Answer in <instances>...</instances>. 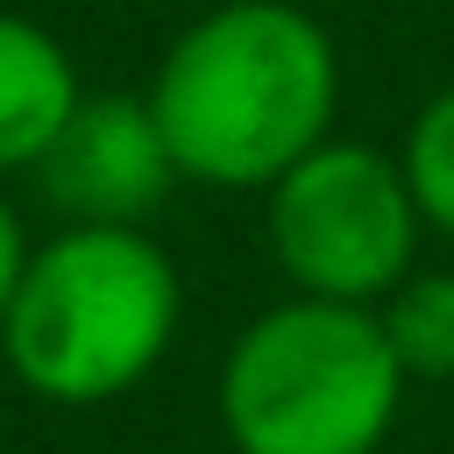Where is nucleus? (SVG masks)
<instances>
[{"mask_svg": "<svg viewBox=\"0 0 454 454\" xmlns=\"http://www.w3.org/2000/svg\"><path fill=\"white\" fill-rule=\"evenodd\" d=\"M270 255L298 298L383 305L419 270V199L397 156L369 142H319L262 192Z\"/></svg>", "mask_w": 454, "mask_h": 454, "instance_id": "4", "label": "nucleus"}, {"mask_svg": "<svg viewBox=\"0 0 454 454\" xmlns=\"http://www.w3.org/2000/svg\"><path fill=\"white\" fill-rule=\"evenodd\" d=\"M333 35L291 0H220L177 28L149 78V114L177 177L220 192H270L291 163L333 142Z\"/></svg>", "mask_w": 454, "mask_h": 454, "instance_id": "1", "label": "nucleus"}, {"mask_svg": "<svg viewBox=\"0 0 454 454\" xmlns=\"http://www.w3.org/2000/svg\"><path fill=\"white\" fill-rule=\"evenodd\" d=\"M21 270H28V234H21V213L0 199V319H7V305H14Z\"/></svg>", "mask_w": 454, "mask_h": 454, "instance_id": "9", "label": "nucleus"}, {"mask_svg": "<svg viewBox=\"0 0 454 454\" xmlns=\"http://www.w3.org/2000/svg\"><path fill=\"white\" fill-rule=\"evenodd\" d=\"M85 85L71 50L28 21L0 7V177L7 170H35L50 156V142L64 135V121L78 114Z\"/></svg>", "mask_w": 454, "mask_h": 454, "instance_id": "6", "label": "nucleus"}, {"mask_svg": "<svg viewBox=\"0 0 454 454\" xmlns=\"http://www.w3.org/2000/svg\"><path fill=\"white\" fill-rule=\"evenodd\" d=\"M404 404V369L369 305L284 298L255 312L220 362V426L234 454H376Z\"/></svg>", "mask_w": 454, "mask_h": 454, "instance_id": "3", "label": "nucleus"}, {"mask_svg": "<svg viewBox=\"0 0 454 454\" xmlns=\"http://www.w3.org/2000/svg\"><path fill=\"white\" fill-rule=\"evenodd\" d=\"M383 340L404 369V383H447L454 376V270H411L383 305Z\"/></svg>", "mask_w": 454, "mask_h": 454, "instance_id": "7", "label": "nucleus"}, {"mask_svg": "<svg viewBox=\"0 0 454 454\" xmlns=\"http://www.w3.org/2000/svg\"><path fill=\"white\" fill-rule=\"evenodd\" d=\"M184 284L142 227H64L28 248L0 355L50 404H114L156 376L177 340Z\"/></svg>", "mask_w": 454, "mask_h": 454, "instance_id": "2", "label": "nucleus"}, {"mask_svg": "<svg viewBox=\"0 0 454 454\" xmlns=\"http://www.w3.org/2000/svg\"><path fill=\"white\" fill-rule=\"evenodd\" d=\"M35 177L64 227H142L170 199L177 156L149 114V92H85Z\"/></svg>", "mask_w": 454, "mask_h": 454, "instance_id": "5", "label": "nucleus"}, {"mask_svg": "<svg viewBox=\"0 0 454 454\" xmlns=\"http://www.w3.org/2000/svg\"><path fill=\"white\" fill-rule=\"evenodd\" d=\"M404 177H411V199H419V220L440 227L454 241V85L433 92L419 106V121L404 128V149H397Z\"/></svg>", "mask_w": 454, "mask_h": 454, "instance_id": "8", "label": "nucleus"}]
</instances>
